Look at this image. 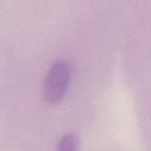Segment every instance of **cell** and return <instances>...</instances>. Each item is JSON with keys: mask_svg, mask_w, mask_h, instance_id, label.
I'll use <instances>...</instances> for the list:
<instances>
[{"mask_svg": "<svg viewBox=\"0 0 151 151\" xmlns=\"http://www.w3.org/2000/svg\"><path fill=\"white\" fill-rule=\"evenodd\" d=\"M72 77V70L65 59L55 60L47 71L42 83V97L48 104H58L65 96Z\"/></svg>", "mask_w": 151, "mask_h": 151, "instance_id": "1", "label": "cell"}, {"mask_svg": "<svg viewBox=\"0 0 151 151\" xmlns=\"http://www.w3.org/2000/svg\"><path fill=\"white\" fill-rule=\"evenodd\" d=\"M78 145H79L78 137L73 133H67L59 139L57 149L60 151H73L78 149Z\"/></svg>", "mask_w": 151, "mask_h": 151, "instance_id": "2", "label": "cell"}]
</instances>
